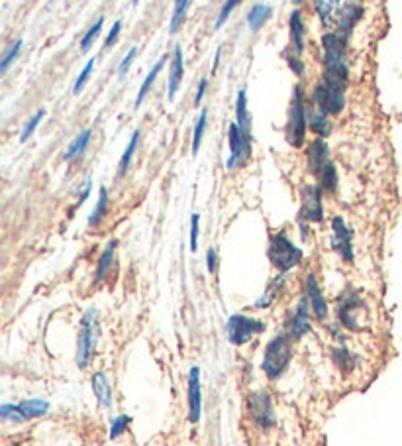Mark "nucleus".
Instances as JSON below:
<instances>
[{"instance_id":"1","label":"nucleus","mask_w":402,"mask_h":446,"mask_svg":"<svg viewBox=\"0 0 402 446\" xmlns=\"http://www.w3.org/2000/svg\"><path fill=\"white\" fill-rule=\"evenodd\" d=\"M345 44L348 38H343L338 32L324 34L322 50H324V83L332 87L345 88L348 87V57H345Z\"/></svg>"},{"instance_id":"2","label":"nucleus","mask_w":402,"mask_h":446,"mask_svg":"<svg viewBox=\"0 0 402 446\" xmlns=\"http://www.w3.org/2000/svg\"><path fill=\"white\" fill-rule=\"evenodd\" d=\"M306 161H308L310 173L318 179V185L322 187L324 191L336 193V189H338V171H336V166L330 158V148H328L324 138H316L308 146Z\"/></svg>"},{"instance_id":"3","label":"nucleus","mask_w":402,"mask_h":446,"mask_svg":"<svg viewBox=\"0 0 402 446\" xmlns=\"http://www.w3.org/2000/svg\"><path fill=\"white\" fill-rule=\"evenodd\" d=\"M292 360V338L289 334H277L275 338L267 342L265 354H263L261 370L269 379H279Z\"/></svg>"},{"instance_id":"4","label":"nucleus","mask_w":402,"mask_h":446,"mask_svg":"<svg viewBox=\"0 0 402 446\" xmlns=\"http://www.w3.org/2000/svg\"><path fill=\"white\" fill-rule=\"evenodd\" d=\"M306 128H308V108H306L305 91L300 85L292 91L287 124H285V138L292 148H302L306 140Z\"/></svg>"},{"instance_id":"5","label":"nucleus","mask_w":402,"mask_h":446,"mask_svg":"<svg viewBox=\"0 0 402 446\" xmlns=\"http://www.w3.org/2000/svg\"><path fill=\"white\" fill-rule=\"evenodd\" d=\"M98 338H100V321H98L97 309H88L83 315L81 321V331L77 336V356H75V364L79 370L90 364V360L95 356L98 346Z\"/></svg>"},{"instance_id":"6","label":"nucleus","mask_w":402,"mask_h":446,"mask_svg":"<svg viewBox=\"0 0 402 446\" xmlns=\"http://www.w3.org/2000/svg\"><path fill=\"white\" fill-rule=\"evenodd\" d=\"M267 256L273 268L280 273H287L302 262V250L287 236V232L271 234Z\"/></svg>"},{"instance_id":"7","label":"nucleus","mask_w":402,"mask_h":446,"mask_svg":"<svg viewBox=\"0 0 402 446\" xmlns=\"http://www.w3.org/2000/svg\"><path fill=\"white\" fill-rule=\"evenodd\" d=\"M265 331V323L247 315H232L226 323L227 341L234 346H244Z\"/></svg>"},{"instance_id":"8","label":"nucleus","mask_w":402,"mask_h":446,"mask_svg":"<svg viewBox=\"0 0 402 446\" xmlns=\"http://www.w3.org/2000/svg\"><path fill=\"white\" fill-rule=\"evenodd\" d=\"M363 301L355 289H345L338 299V316L340 323L350 328V331H361V311H363Z\"/></svg>"},{"instance_id":"9","label":"nucleus","mask_w":402,"mask_h":446,"mask_svg":"<svg viewBox=\"0 0 402 446\" xmlns=\"http://www.w3.org/2000/svg\"><path fill=\"white\" fill-rule=\"evenodd\" d=\"M312 105L318 106L320 110L328 113L330 116H336L343 110L345 105V88H338L320 81L312 88Z\"/></svg>"},{"instance_id":"10","label":"nucleus","mask_w":402,"mask_h":446,"mask_svg":"<svg viewBox=\"0 0 402 446\" xmlns=\"http://www.w3.org/2000/svg\"><path fill=\"white\" fill-rule=\"evenodd\" d=\"M322 187L320 185H305L300 191V209H298V220L300 222H322L324 205H322Z\"/></svg>"},{"instance_id":"11","label":"nucleus","mask_w":402,"mask_h":446,"mask_svg":"<svg viewBox=\"0 0 402 446\" xmlns=\"http://www.w3.org/2000/svg\"><path fill=\"white\" fill-rule=\"evenodd\" d=\"M227 142H230V158L226 161V167L230 171L237 169V167H244L252 158V138H245L240 130V126L234 122L230 124Z\"/></svg>"},{"instance_id":"12","label":"nucleus","mask_w":402,"mask_h":446,"mask_svg":"<svg viewBox=\"0 0 402 446\" xmlns=\"http://www.w3.org/2000/svg\"><path fill=\"white\" fill-rule=\"evenodd\" d=\"M247 409H249V417H252V421H254L259 429L263 430L271 429L273 423H275V411H273L271 395L267 394L265 389L249 395Z\"/></svg>"},{"instance_id":"13","label":"nucleus","mask_w":402,"mask_h":446,"mask_svg":"<svg viewBox=\"0 0 402 446\" xmlns=\"http://www.w3.org/2000/svg\"><path fill=\"white\" fill-rule=\"evenodd\" d=\"M330 246H332L333 252H338L341 256L343 262H353V234H351V228L345 224V220L341 217H333L332 219Z\"/></svg>"},{"instance_id":"14","label":"nucleus","mask_w":402,"mask_h":446,"mask_svg":"<svg viewBox=\"0 0 402 446\" xmlns=\"http://www.w3.org/2000/svg\"><path fill=\"white\" fill-rule=\"evenodd\" d=\"M310 315H312L310 303H308V299L302 297L297 303V307H295V311L290 313L289 321H287V334H289L292 341L302 338L306 333H310V328H312Z\"/></svg>"},{"instance_id":"15","label":"nucleus","mask_w":402,"mask_h":446,"mask_svg":"<svg viewBox=\"0 0 402 446\" xmlns=\"http://www.w3.org/2000/svg\"><path fill=\"white\" fill-rule=\"evenodd\" d=\"M187 399H189V421L199 423L202 413V391H201V367H191L189 385H187Z\"/></svg>"},{"instance_id":"16","label":"nucleus","mask_w":402,"mask_h":446,"mask_svg":"<svg viewBox=\"0 0 402 446\" xmlns=\"http://www.w3.org/2000/svg\"><path fill=\"white\" fill-rule=\"evenodd\" d=\"M306 299L310 303V309H312V315L318 319V321H324L328 316V301L324 299L322 289H320V283H318V278L314 273H308L306 275L305 283Z\"/></svg>"},{"instance_id":"17","label":"nucleus","mask_w":402,"mask_h":446,"mask_svg":"<svg viewBox=\"0 0 402 446\" xmlns=\"http://www.w3.org/2000/svg\"><path fill=\"white\" fill-rule=\"evenodd\" d=\"M289 47L287 52L295 53L298 57H302L305 53V18L300 10H292L289 18Z\"/></svg>"},{"instance_id":"18","label":"nucleus","mask_w":402,"mask_h":446,"mask_svg":"<svg viewBox=\"0 0 402 446\" xmlns=\"http://www.w3.org/2000/svg\"><path fill=\"white\" fill-rule=\"evenodd\" d=\"M184 77V55L183 47L177 45L175 53L171 57V69H169V83H167V98L173 101L177 96V91L181 87V81Z\"/></svg>"},{"instance_id":"19","label":"nucleus","mask_w":402,"mask_h":446,"mask_svg":"<svg viewBox=\"0 0 402 446\" xmlns=\"http://www.w3.org/2000/svg\"><path fill=\"white\" fill-rule=\"evenodd\" d=\"M361 14H363V8L359 6L357 2H348L341 8L340 16H338V28H336V32L343 35V38H350V34L353 32V28L359 22Z\"/></svg>"},{"instance_id":"20","label":"nucleus","mask_w":402,"mask_h":446,"mask_svg":"<svg viewBox=\"0 0 402 446\" xmlns=\"http://www.w3.org/2000/svg\"><path fill=\"white\" fill-rule=\"evenodd\" d=\"M308 128L314 132L318 138H326L332 132V122H330V114L320 110L318 106L308 108Z\"/></svg>"},{"instance_id":"21","label":"nucleus","mask_w":402,"mask_h":446,"mask_svg":"<svg viewBox=\"0 0 402 446\" xmlns=\"http://www.w3.org/2000/svg\"><path fill=\"white\" fill-rule=\"evenodd\" d=\"M90 384H93V391H95V397L100 401V405L105 409H110L112 407V384H110L108 376L105 372H97L90 379Z\"/></svg>"},{"instance_id":"22","label":"nucleus","mask_w":402,"mask_h":446,"mask_svg":"<svg viewBox=\"0 0 402 446\" xmlns=\"http://www.w3.org/2000/svg\"><path fill=\"white\" fill-rule=\"evenodd\" d=\"M236 124L240 126V130H242L245 138H252V116L247 113V95H245L244 88L237 93Z\"/></svg>"},{"instance_id":"23","label":"nucleus","mask_w":402,"mask_h":446,"mask_svg":"<svg viewBox=\"0 0 402 446\" xmlns=\"http://www.w3.org/2000/svg\"><path fill=\"white\" fill-rule=\"evenodd\" d=\"M116 240H110L106 248L102 250V254L98 258V263H97V273H95V283H100V281L105 280L106 275L110 273V268H112V262H114V252H116Z\"/></svg>"},{"instance_id":"24","label":"nucleus","mask_w":402,"mask_h":446,"mask_svg":"<svg viewBox=\"0 0 402 446\" xmlns=\"http://www.w3.org/2000/svg\"><path fill=\"white\" fill-rule=\"evenodd\" d=\"M90 138H93V130L87 128V130H83L75 138V140L71 142V146L65 149V154H63V159L65 161H73V159L81 158L83 154H85V149L88 148V144H90Z\"/></svg>"},{"instance_id":"25","label":"nucleus","mask_w":402,"mask_h":446,"mask_svg":"<svg viewBox=\"0 0 402 446\" xmlns=\"http://www.w3.org/2000/svg\"><path fill=\"white\" fill-rule=\"evenodd\" d=\"M108 209H110V197H108V189H106V187H100V191H98L97 205H95V209H93L90 217H88V227H98V224H100V222L106 219Z\"/></svg>"},{"instance_id":"26","label":"nucleus","mask_w":402,"mask_h":446,"mask_svg":"<svg viewBox=\"0 0 402 446\" xmlns=\"http://www.w3.org/2000/svg\"><path fill=\"white\" fill-rule=\"evenodd\" d=\"M273 14V8L269 4H255L252 6L249 10V14H247V24H249V30L252 32H259L263 28V24L271 18Z\"/></svg>"},{"instance_id":"27","label":"nucleus","mask_w":402,"mask_h":446,"mask_svg":"<svg viewBox=\"0 0 402 446\" xmlns=\"http://www.w3.org/2000/svg\"><path fill=\"white\" fill-rule=\"evenodd\" d=\"M20 411L24 415V421L37 419L45 413L49 411V401H44V399H24V401L18 405Z\"/></svg>"},{"instance_id":"28","label":"nucleus","mask_w":402,"mask_h":446,"mask_svg":"<svg viewBox=\"0 0 402 446\" xmlns=\"http://www.w3.org/2000/svg\"><path fill=\"white\" fill-rule=\"evenodd\" d=\"M167 59H169V55H163L161 59H159L153 67H151V71L148 73V77L143 79V83H141V87H140V93H138V96H136V106H140L141 105V101L148 96L149 93V88L153 87V83H155V79H158V75L161 73V69L165 67V63Z\"/></svg>"},{"instance_id":"29","label":"nucleus","mask_w":402,"mask_h":446,"mask_svg":"<svg viewBox=\"0 0 402 446\" xmlns=\"http://www.w3.org/2000/svg\"><path fill=\"white\" fill-rule=\"evenodd\" d=\"M138 142H140V130H136L131 134L130 142H128V146L124 149L120 164H118V179H122V177L126 176V171H128V167H130L131 158H134V154H136V148H138Z\"/></svg>"},{"instance_id":"30","label":"nucleus","mask_w":402,"mask_h":446,"mask_svg":"<svg viewBox=\"0 0 402 446\" xmlns=\"http://www.w3.org/2000/svg\"><path fill=\"white\" fill-rule=\"evenodd\" d=\"M338 4H340V0H314L316 14L320 18L322 26H328L332 22L333 14L338 10Z\"/></svg>"},{"instance_id":"31","label":"nucleus","mask_w":402,"mask_h":446,"mask_svg":"<svg viewBox=\"0 0 402 446\" xmlns=\"http://www.w3.org/2000/svg\"><path fill=\"white\" fill-rule=\"evenodd\" d=\"M206 122H208V108H204L199 116V120L194 124L193 132V154L196 156L202 146V138H204V130H206Z\"/></svg>"},{"instance_id":"32","label":"nucleus","mask_w":402,"mask_h":446,"mask_svg":"<svg viewBox=\"0 0 402 446\" xmlns=\"http://www.w3.org/2000/svg\"><path fill=\"white\" fill-rule=\"evenodd\" d=\"M280 285H283V278L273 280L271 283H269V287L265 289V295H263V297L255 303V307H257V309H267V307L271 305L273 301L277 299V295H279Z\"/></svg>"},{"instance_id":"33","label":"nucleus","mask_w":402,"mask_h":446,"mask_svg":"<svg viewBox=\"0 0 402 446\" xmlns=\"http://www.w3.org/2000/svg\"><path fill=\"white\" fill-rule=\"evenodd\" d=\"M102 26H105V18L100 16L93 24V26L88 28V32L85 35H83V40H81V52H88L90 50V45H93V42L97 40L98 35H100V32H102Z\"/></svg>"},{"instance_id":"34","label":"nucleus","mask_w":402,"mask_h":446,"mask_svg":"<svg viewBox=\"0 0 402 446\" xmlns=\"http://www.w3.org/2000/svg\"><path fill=\"white\" fill-rule=\"evenodd\" d=\"M22 52V40H16L14 44H10L6 52L2 53V63H0V73H6L10 69V65L16 62V57Z\"/></svg>"},{"instance_id":"35","label":"nucleus","mask_w":402,"mask_h":446,"mask_svg":"<svg viewBox=\"0 0 402 446\" xmlns=\"http://www.w3.org/2000/svg\"><path fill=\"white\" fill-rule=\"evenodd\" d=\"M45 118V110H37V113L28 120L26 124H24V128H22V134H20V142L24 144V142H28L30 138H32V134H34L35 130H37V124L42 122Z\"/></svg>"},{"instance_id":"36","label":"nucleus","mask_w":402,"mask_h":446,"mask_svg":"<svg viewBox=\"0 0 402 446\" xmlns=\"http://www.w3.org/2000/svg\"><path fill=\"white\" fill-rule=\"evenodd\" d=\"M95 62H97V59L93 57V59H88L87 65L83 67V71L79 73V77H77V81H75V85H73V95H79L81 91H83V87L87 85L90 73H93V69H95Z\"/></svg>"},{"instance_id":"37","label":"nucleus","mask_w":402,"mask_h":446,"mask_svg":"<svg viewBox=\"0 0 402 446\" xmlns=\"http://www.w3.org/2000/svg\"><path fill=\"white\" fill-rule=\"evenodd\" d=\"M332 358L333 362L340 366V370H351L353 364H355V358L351 356V352H348L345 348H336L332 352Z\"/></svg>"},{"instance_id":"38","label":"nucleus","mask_w":402,"mask_h":446,"mask_svg":"<svg viewBox=\"0 0 402 446\" xmlns=\"http://www.w3.org/2000/svg\"><path fill=\"white\" fill-rule=\"evenodd\" d=\"M130 421H131L130 415H118V417L112 421V425H110V440H116L120 435H124L126 429H128V425H130Z\"/></svg>"},{"instance_id":"39","label":"nucleus","mask_w":402,"mask_h":446,"mask_svg":"<svg viewBox=\"0 0 402 446\" xmlns=\"http://www.w3.org/2000/svg\"><path fill=\"white\" fill-rule=\"evenodd\" d=\"M0 417L4 421H10V423H24V415L20 411V407H16V405H8V403H4V405L0 407Z\"/></svg>"},{"instance_id":"40","label":"nucleus","mask_w":402,"mask_h":446,"mask_svg":"<svg viewBox=\"0 0 402 446\" xmlns=\"http://www.w3.org/2000/svg\"><path fill=\"white\" fill-rule=\"evenodd\" d=\"M136 55H138V45H131L130 50H128V53L124 55L120 67H118V77H120V79H124V77L128 75V71H130L131 63H134V59H136Z\"/></svg>"},{"instance_id":"41","label":"nucleus","mask_w":402,"mask_h":446,"mask_svg":"<svg viewBox=\"0 0 402 446\" xmlns=\"http://www.w3.org/2000/svg\"><path fill=\"white\" fill-rule=\"evenodd\" d=\"M242 0H226V4L222 6V10H220V16L218 20H216V30H220V28L224 26L226 24V20L230 18V14L236 10V6L240 4Z\"/></svg>"},{"instance_id":"42","label":"nucleus","mask_w":402,"mask_h":446,"mask_svg":"<svg viewBox=\"0 0 402 446\" xmlns=\"http://www.w3.org/2000/svg\"><path fill=\"white\" fill-rule=\"evenodd\" d=\"M283 57L287 59V63H289V67L292 71H295V73H297L298 77H302V75H305V65H302V62H300L302 57H298V55L287 52V50L283 52Z\"/></svg>"},{"instance_id":"43","label":"nucleus","mask_w":402,"mask_h":446,"mask_svg":"<svg viewBox=\"0 0 402 446\" xmlns=\"http://www.w3.org/2000/svg\"><path fill=\"white\" fill-rule=\"evenodd\" d=\"M199 232H201V217L193 215L191 217V252H196L199 248Z\"/></svg>"},{"instance_id":"44","label":"nucleus","mask_w":402,"mask_h":446,"mask_svg":"<svg viewBox=\"0 0 402 446\" xmlns=\"http://www.w3.org/2000/svg\"><path fill=\"white\" fill-rule=\"evenodd\" d=\"M120 32H122V20H116V22H114L112 30H110V34L106 35L105 50H110V47H112L114 42L118 40V35H120Z\"/></svg>"},{"instance_id":"45","label":"nucleus","mask_w":402,"mask_h":446,"mask_svg":"<svg viewBox=\"0 0 402 446\" xmlns=\"http://www.w3.org/2000/svg\"><path fill=\"white\" fill-rule=\"evenodd\" d=\"M218 252L214 248H208V252H206V268H208L210 273H216L218 271Z\"/></svg>"},{"instance_id":"46","label":"nucleus","mask_w":402,"mask_h":446,"mask_svg":"<svg viewBox=\"0 0 402 446\" xmlns=\"http://www.w3.org/2000/svg\"><path fill=\"white\" fill-rule=\"evenodd\" d=\"M90 187H93V181H90V177H87V181H85V185H83V191H81V195H79V201H77L79 207L88 199V195H90Z\"/></svg>"},{"instance_id":"47","label":"nucleus","mask_w":402,"mask_h":446,"mask_svg":"<svg viewBox=\"0 0 402 446\" xmlns=\"http://www.w3.org/2000/svg\"><path fill=\"white\" fill-rule=\"evenodd\" d=\"M206 87H208V79H206V77H202L201 85H199V93H196V96H194V105H201L202 96H204V93H206Z\"/></svg>"},{"instance_id":"48","label":"nucleus","mask_w":402,"mask_h":446,"mask_svg":"<svg viewBox=\"0 0 402 446\" xmlns=\"http://www.w3.org/2000/svg\"><path fill=\"white\" fill-rule=\"evenodd\" d=\"M138 2H140V0H131V4H134V6H136V4H138Z\"/></svg>"},{"instance_id":"49","label":"nucleus","mask_w":402,"mask_h":446,"mask_svg":"<svg viewBox=\"0 0 402 446\" xmlns=\"http://www.w3.org/2000/svg\"><path fill=\"white\" fill-rule=\"evenodd\" d=\"M292 2H295V4H300V2H302V0H292Z\"/></svg>"}]
</instances>
